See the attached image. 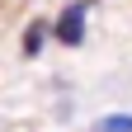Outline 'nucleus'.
<instances>
[{"label":"nucleus","instance_id":"1","mask_svg":"<svg viewBox=\"0 0 132 132\" xmlns=\"http://www.w3.org/2000/svg\"><path fill=\"white\" fill-rule=\"evenodd\" d=\"M85 19H90V0H71V5H61L57 19H52V43L80 47V43H85Z\"/></svg>","mask_w":132,"mask_h":132},{"label":"nucleus","instance_id":"2","mask_svg":"<svg viewBox=\"0 0 132 132\" xmlns=\"http://www.w3.org/2000/svg\"><path fill=\"white\" fill-rule=\"evenodd\" d=\"M47 38H52V24H47V19H28V24H24V38H19V52L33 61V57L47 47Z\"/></svg>","mask_w":132,"mask_h":132},{"label":"nucleus","instance_id":"3","mask_svg":"<svg viewBox=\"0 0 132 132\" xmlns=\"http://www.w3.org/2000/svg\"><path fill=\"white\" fill-rule=\"evenodd\" d=\"M94 132H132V113H104Z\"/></svg>","mask_w":132,"mask_h":132}]
</instances>
